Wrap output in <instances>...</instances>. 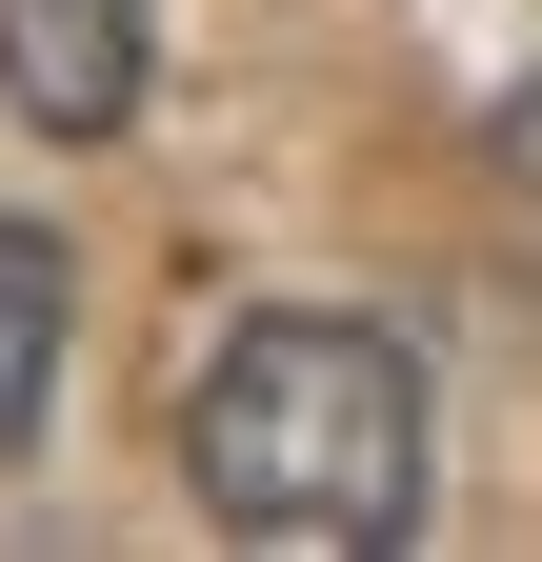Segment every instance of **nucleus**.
<instances>
[{
    "label": "nucleus",
    "instance_id": "obj_2",
    "mask_svg": "<svg viewBox=\"0 0 542 562\" xmlns=\"http://www.w3.org/2000/svg\"><path fill=\"white\" fill-rule=\"evenodd\" d=\"M142 60H161L142 0H0V101L41 140H121L142 121Z\"/></svg>",
    "mask_w": 542,
    "mask_h": 562
},
{
    "label": "nucleus",
    "instance_id": "obj_1",
    "mask_svg": "<svg viewBox=\"0 0 542 562\" xmlns=\"http://www.w3.org/2000/svg\"><path fill=\"white\" fill-rule=\"evenodd\" d=\"M181 482L241 542L362 562V542L422 522V362L342 302H261V322H222V362L181 402Z\"/></svg>",
    "mask_w": 542,
    "mask_h": 562
},
{
    "label": "nucleus",
    "instance_id": "obj_3",
    "mask_svg": "<svg viewBox=\"0 0 542 562\" xmlns=\"http://www.w3.org/2000/svg\"><path fill=\"white\" fill-rule=\"evenodd\" d=\"M60 322H81L60 222H0V462H41V422H60Z\"/></svg>",
    "mask_w": 542,
    "mask_h": 562
},
{
    "label": "nucleus",
    "instance_id": "obj_4",
    "mask_svg": "<svg viewBox=\"0 0 542 562\" xmlns=\"http://www.w3.org/2000/svg\"><path fill=\"white\" fill-rule=\"evenodd\" d=\"M503 161H522V181H542V60H522V101H503Z\"/></svg>",
    "mask_w": 542,
    "mask_h": 562
}]
</instances>
